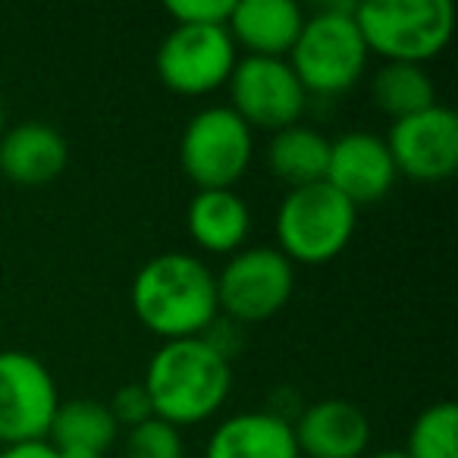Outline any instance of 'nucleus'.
Returning <instances> with one entry per match:
<instances>
[{
    "label": "nucleus",
    "mask_w": 458,
    "mask_h": 458,
    "mask_svg": "<svg viewBox=\"0 0 458 458\" xmlns=\"http://www.w3.org/2000/svg\"><path fill=\"white\" fill-rule=\"evenodd\" d=\"M141 386L148 389L154 418L179 430L220 411L233 389V368L226 352L210 339H173L154 352Z\"/></svg>",
    "instance_id": "nucleus-1"
},
{
    "label": "nucleus",
    "mask_w": 458,
    "mask_h": 458,
    "mask_svg": "<svg viewBox=\"0 0 458 458\" xmlns=\"http://www.w3.org/2000/svg\"><path fill=\"white\" fill-rule=\"evenodd\" d=\"M132 311L145 330L173 339H195L210 330L216 308V280L195 255L166 251L145 264L132 280Z\"/></svg>",
    "instance_id": "nucleus-2"
},
{
    "label": "nucleus",
    "mask_w": 458,
    "mask_h": 458,
    "mask_svg": "<svg viewBox=\"0 0 458 458\" xmlns=\"http://www.w3.org/2000/svg\"><path fill=\"white\" fill-rule=\"evenodd\" d=\"M355 26L368 54L420 66L449 45L455 10L449 0H368L355 4Z\"/></svg>",
    "instance_id": "nucleus-3"
},
{
    "label": "nucleus",
    "mask_w": 458,
    "mask_h": 458,
    "mask_svg": "<svg viewBox=\"0 0 458 458\" xmlns=\"http://www.w3.org/2000/svg\"><path fill=\"white\" fill-rule=\"evenodd\" d=\"M289 66L308 95H343L368 66V45L355 26V4L308 16L289 51Z\"/></svg>",
    "instance_id": "nucleus-4"
},
{
    "label": "nucleus",
    "mask_w": 458,
    "mask_h": 458,
    "mask_svg": "<svg viewBox=\"0 0 458 458\" xmlns=\"http://www.w3.org/2000/svg\"><path fill=\"white\" fill-rule=\"evenodd\" d=\"M358 208L327 182L289 189L276 210V242L289 261L327 264L355 236Z\"/></svg>",
    "instance_id": "nucleus-5"
},
{
    "label": "nucleus",
    "mask_w": 458,
    "mask_h": 458,
    "mask_svg": "<svg viewBox=\"0 0 458 458\" xmlns=\"http://www.w3.org/2000/svg\"><path fill=\"white\" fill-rule=\"evenodd\" d=\"M255 154V135L229 107H204L179 139V160L198 191L233 189Z\"/></svg>",
    "instance_id": "nucleus-6"
},
{
    "label": "nucleus",
    "mask_w": 458,
    "mask_h": 458,
    "mask_svg": "<svg viewBox=\"0 0 458 458\" xmlns=\"http://www.w3.org/2000/svg\"><path fill=\"white\" fill-rule=\"evenodd\" d=\"M216 308L239 324H261L283 311L295 289V267L280 249H245L220 270Z\"/></svg>",
    "instance_id": "nucleus-7"
},
{
    "label": "nucleus",
    "mask_w": 458,
    "mask_h": 458,
    "mask_svg": "<svg viewBox=\"0 0 458 458\" xmlns=\"http://www.w3.org/2000/svg\"><path fill=\"white\" fill-rule=\"evenodd\" d=\"M229 110L255 132H280L301 120L308 107V91L301 89L299 76L289 60L245 57L229 76Z\"/></svg>",
    "instance_id": "nucleus-8"
},
{
    "label": "nucleus",
    "mask_w": 458,
    "mask_h": 458,
    "mask_svg": "<svg viewBox=\"0 0 458 458\" xmlns=\"http://www.w3.org/2000/svg\"><path fill=\"white\" fill-rule=\"evenodd\" d=\"M154 64L166 89L198 98L226 85L239 57L223 26H176L157 47Z\"/></svg>",
    "instance_id": "nucleus-9"
},
{
    "label": "nucleus",
    "mask_w": 458,
    "mask_h": 458,
    "mask_svg": "<svg viewBox=\"0 0 458 458\" xmlns=\"http://www.w3.org/2000/svg\"><path fill=\"white\" fill-rule=\"evenodd\" d=\"M57 405V383L38 358L20 349L0 352V443L47 439Z\"/></svg>",
    "instance_id": "nucleus-10"
},
{
    "label": "nucleus",
    "mask_w": 458,
    "mask_h": 458,
    "mask_svg": "<svg viewBox=\"0 0 458 458\" xmlns=\"http://www.w3.org/2000/svg\"><path fill=\"white\" fill-rule=\"evenodd\" d=\"M386 148L395 173L414 182H443L458 170V116L433 104L420 114L395 120Z\"/></svg>",
    "instance_id": "nucleus-11"
},
{
    "label": "nucleus",
    "mask_w": 458,
    "mask_h": 458,
    "mask_svg": "<svg viewBox=\"0 0 458 458\" xmlns=\"http://www.w3.org/2000/svg\"><path fill=\"white\" fill-rule=\"evenodd\" d=\"M393 154L380 135L370 132H345L330 141V164H327L324 182L336 189L352 208L374 204L395 185Z\"/></svg>",
    "instance_id": "nucleus-12"
},
{
    "label": "nucleus",
    "mask_w": 458,
    "mask_h": 458,
    "mask_svg": "<svg viewBox=\"0 0 458 458\" xmlns=\"http://www.w3.org/2000/svg\"><path fill=\"white\" fill-rule=\"evenodd\" d=\"M299 455L308 458H364L370 445V420L349 399H320L293 424Z\"/></svg>",
    "instance_id": "nucleus-13"
},
{
    "label": "nucleus",
    "mask_w": 458,
    "mask_h": 458,
    "mask_svg": "<svg viewBox=\"0 0 458 458\" xmlns=\"http://www.w3.org/2000/svg\"><path fill=\"white\" fill-rule=\"evenodd\" d=\"M70 145L51 123L29 120L0 135V176L13 185H47L66 170Z\"/></svg>",
    "instance_id": "nucleus-14"
},
{
    "label": "nucleus",
    "mask_w": 458,
    "mask_h": 458,
    "mask_svg": "<svg viewBox=\"0 0 458 458\" xmlns=\"http://www.w3.org/2000/svg\"><path fill=\"white\" fill-rule=\"evenodd\" d=\"M305 26V13L295 0H236L226 32L249 57L286 60Z\"/></svg>",
    "instance_id": "nucleus-15"
},
{
    "label": "nucleus",
    "mask_w": 458,
    "mask_h": 458,
    "mask_svg": "<svg viewBox=\"0 0 458 458\" xmlns=\"http://www.w3.org/2000/svg\"><path fill=\"white\" fill-rule=\"evenodd\" d=\"M204 458H301L293 424L270 411L226 418L208 439Z\"/></svg>",
    "instance_id": "nucleus-16"
},
{
    "label": "nucleus",
    "mask_w": 458,
    "mask_h": 458,
    "mask_svg": "<svg viewBox=\"0 0 458 458\" xmlns=\"http://www.w3.org/2000/svg\"><path fill=\"white\" fill-rule=\"evenodd\" d=\"M185 223L198 249L210 255H233L249 239L251 214L245 198L233 189H204L191 198Z\"/></svg>",
    "instance_id": "nucleus-17"
},
{
    "label": "nucleus",
    "mask_w": 458,
    "mask_h": 458,
    "mask_svg": "<svg viewBox=\"0 0 458 458\" xmlns=\"http://www.w3.org/2000/svg\"><path fill=\"white\" fill-rule=\"evenodd\" d=\"M327 164H330V139H324L318 129L301 126V123L274 132L267 145L270 173L289 189L324 182Z\"/></svg>",
    "instance_id": "nucleus-18"
},
{
    "label": "nucleus",
    "mask_w": 458,
    "mask_h": 458,
    "mask_svg": "<svg viewBox=\"0 0 458 458\" xmlns=\"http://www.w3.org/2000/svg\"><path fill=\"white\" fill-rule=\"evenodd\" d=\"M116 427L114 414L104 402L98 399H72V402H60L57 411H54L51 439L54 449H91V452H107L114 445Z\"/></svg>",
    "instance_id": "nucleus-19"
},
{
    "label": "nucleus",
    "mask_w": 458,
    "mask_h": 458,
    "mask_svg": "<svg viewBox=\"0 0 458 458\" xmlns=\"http://www.w3.org/2000/svg\"><path fill=\"white\" fill-rule=\"evenodd\" d=\"M370 98H374L377 110L393 116L395 123L433 107L437 104V89H433V79L427 76L424 66L386 64L370 79Z\"/></svg>",
    "instance_id": "nucleus-20"
},
{
    "label": "nucleus",
    "mask_w": 458,
    "mask_h": 458,
    "mask_svg": "<svg viewBox=\"0 0 458 458\" xmlns=\"http://www.w3.org/2000/svg\"><path fill=\"white\" fill-rule=\"evenodd\" d=\"M408 458H458V408L437 402L424 408L408 433Z\"/></svg>",
    "instance_id": "nucleus-21"
},
{
    "label": "nucleus",
    "mask_w": 458,
    "mask_h": 458,
    "mask_svg": "<svg viewBox=\"0 0 458 458\" xmlns=\"http://www.w3.org/2000/svg\"><path fill=\"white\" fill-rule=\"evenodd\" d=\"M123 458H185L182 433L166 420L151 418L129 430Z\"/></svg>",
    "instance_id": "nucleus-22"
},
{
    "label": "nucleus",
    "mask_w": 458,
    "mask_h": 458,
    "mask_svg": "<svg viewBox=\"0 0 458 458\" xmlns=\"http://www.w3.org/2000/svg\"><path fill=\"white\" fill-rule=\"evenodd\" d=\"M236 0H170L166 13L176 26H223L226 29Z\"/></svg>",
    "instance_id": "nucleus-23"
},
{
    "label": "nucleus",
    "mask_w": 458,
    "mask_h": 458,
    "mask_svg": "<svg viewBox=\"0 0 458 458\" xmlns=\"http://www.w3.org/2000/svg\"><path fill=\"white\" fill-rule=\"evenodd\" d=\"M107 408H110V414H114L116 427H129V430L154 418L151 399H148V389L141 386V383H126V386H120Z\"/></svg>",
    "instance_id": "nucleus-24"
},
{
    "label": "nucleus",
    "mask_w": 458,
    "mask_h": 458,
    "mask_svg": "<svg viewBox=\"0 0 458 458\" xmlns=\"http://www.w3.org/2000/svg\"><path fill=\"white\" fill-rule=\"evenodd\" d=\"M0 458H57V449H54L47 439H35V443L4 445V449H0Z\"/></svg>",
    "instance_id": "nucleus-25"
},
{
    "label": "nucleus",
    "mask_w": 458,
    "mask_h": 458,
    "mask_svg": "<svg viewBox=\"0 0 458 458\" xmlns=\"http://www.w3.org/2000/svg\"><path fill=\"white\" fill-rule=\"evenodd\" d=\"M57 458H104V452H91V449H57Z\"/></svg>",
    "instance_id": "nucleus-26"
},
{
    "label": "nucleus",
    "mask_w": 458,
    "mask_h": 458,
    "mask_svg": "<svg viewBox=\"0 0 458 458\" xmlns=\"http://www.w3.org/2000/svg\"><path fill=\"white\" fill-rule=\"evenodd\" d=\"M364 458H408V455L399 449H386V452H370V455H364Z\"/></svg>",
    "instance_id": "nucleus-27"
},
{
    "label": "nucleus",
    "mask_w": 458,
    "mask_h": 458,
    "mask_svg": "<svg viewBox=\"0 0 458 458\" xmlns=\"http://www.w3.org/2000/svg\"><path fill=\"white\" fill-rule=\"evenodd\" d=\"M4 123H7V114H4V101H0V135H4Z\"/></svg>",
    "instance_id": "nucleus-28"
}]
</instances>
